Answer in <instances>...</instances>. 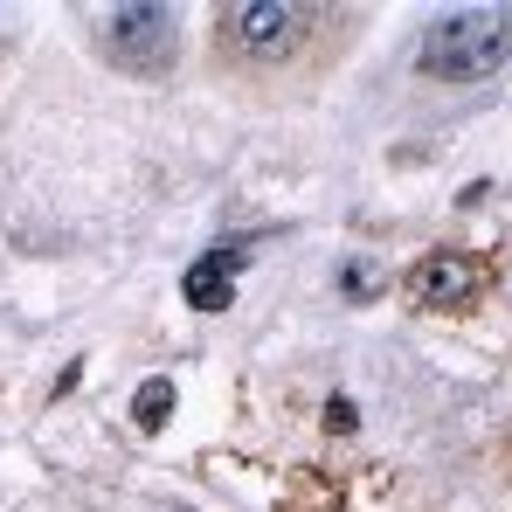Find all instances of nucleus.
Segmentation results:
<instances>
[{
	"label": "nucleus",
	"mask_w": 512,
	"mask_h": 512,
	"mask_svg": "<svg viewBox=\"0 0 512 512\" xmlns=\"http://www.w3.org/2000/svg\"><path fill=\"white\" fill-rule=\"evenodd\" d=\"M506 63H512V7H499V0L436 14L423 35V56H416V70L429 84H485Z\"/></svg>",
	"instance_id": "1"
},
{
	"label": "nucleus",
	"mask_w": 512,
	"mask_h": 512,
	"mask_svg": "<svg viewBox=\"0 0 512 512\" xmlns=\"http://www.w3.org/2000/svg\"><path fill=\"white\" fill-rule=\"evenodd\" d=\"M340 14L333 7H312V0H243V7H222V49L236 63H256V70H277L305 49H319V35L333 28Z\"/></svg>",
	"instance_id": "2"
},
{
	"label": "nucleus",
	"mask_w": 512,
	"mask_h": 512,
	"mask_svg": "<svg viewBox=\"0 0 512 512\" xmlns=\"http://www.w3.org/2000/svg\"><path fill=\"white\" fill-rule=\"evenodd\" d=\"M97 35H104V56L125 77H167L173 49H180V14L153 7V0H125V7H104Z\"/></svg>",
	"instance_id": "3"
},
{
	"label": "nucleus",
	"mask_w": 512,
	"mask_h": 512,
	"mask_svg": "<svg viewBox=\"0 0 512 512\" xmlns=\"http://www.w3.org/2000/svg\"><path fill=\"white\" fill-rule=\"evenodd\" d=\"M478 284H485V263L464 256V250H436L409 270V298L416 305H464Z\"/></svg>",
	"instance_id": "4"
},
{
	"label": "nucleus",
	"mask_w": 512,
	"mask_h": 512,
	"mask_svg": "<svg viewBox=\"0 0 512 512\" xmlns=\"http://www.w3.org/2000/svg\"><path fill=\"white\" fill-rule=\"evenodd\" d=\"M236 270H243V256H236V250L201 256V263L187 270V284H180V291H187V305H194V312H222V305L236 298Z\"/></svg>",
	"instance_id": "5"
},
{
	"label": "nucleus",
	"mask_w": 512,
	"mask_h": 512,
	"mask_svg": "<svg viewBox=\"0 0 512 512\" xmlns=\"http://www.w3.org/2000/svg\"><path fill=\"white\" fill-rule=\"evenodd\" d=\"M167 416H173V381H146V388L132 395V423L153 436V429H167Z\"/></svg>",
	"instance_id": "6"
},
{
	"label": "nucleus",
	"mask_w": 512,
	"mask_h": 512,
	"mask_svg": "<svg viewBox=\"0 0 512 512\" xmlns=\"http://www.w3.org/2000/svg\"><path fill=\"white\" fill-rule=\"evenodd\" d=\"M340 291L353 298V305H360V298H374V291H381V263L353 256V263H346V277H340Z\"/></svg>",
	"instance_id": "7"
},
{
	"label": "nucleus",
	"mask_w": 512,
	"mask_h": 512,
	"mask_svg": "<svg viewBox=\"0 0 512 512\" xmlns=\"http://www.w3.org/2000/svg\"><path fill=\"white\" fill-rule=\"evenodd\" d=\"M326 429H333V436H353V402H346V395L326 402Z\"/></svg>",
	"instance_id": "8"
}]
</instances>
